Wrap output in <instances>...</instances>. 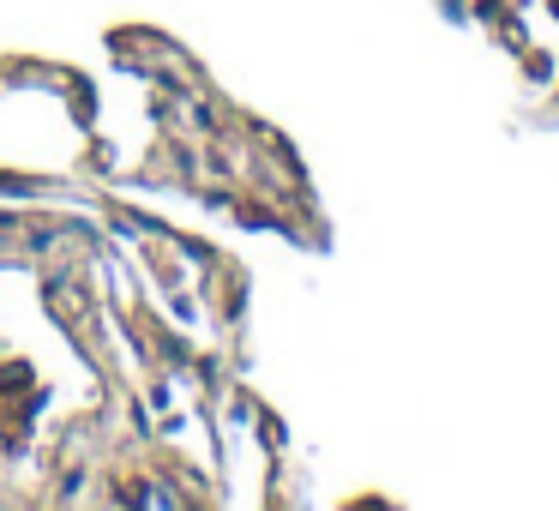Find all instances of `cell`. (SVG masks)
Instances as JSON below:
<instances>
[{"mask_svg":"<svg viewBox=\"0 0 559 511\" xmlns=\"http://www.w3.org/2000/svg\"><path fill=\"white\" fill-rule=\"evenodd\" d=\"M547 13H554V19H559V0H547Z\"/></svg>","mask_w":559,"mask_h":511,"instance_id":"6da1fadb","label":"cell"}]
</instances>
